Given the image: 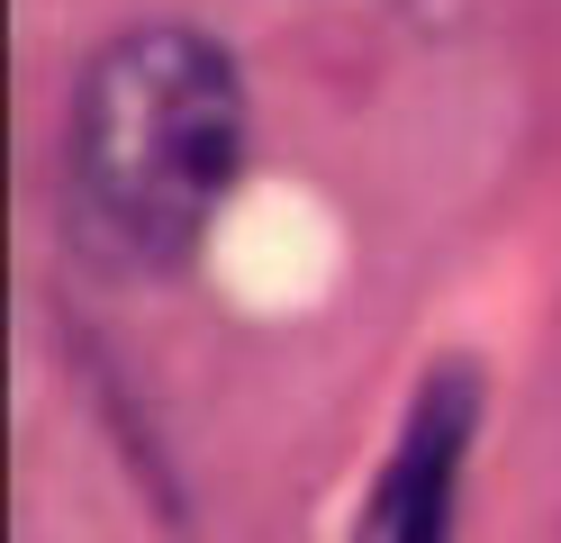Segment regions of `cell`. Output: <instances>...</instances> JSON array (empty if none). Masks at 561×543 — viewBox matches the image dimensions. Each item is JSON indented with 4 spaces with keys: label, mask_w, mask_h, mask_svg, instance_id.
Here are the masks:
<instances>
[{
    "label": "cell",
    "mask_w": 561,
    "mask_h": 543,
    "mask_svg": "<svg viewBox=\"0 0 561 543\" xmlns=\"http://www.w3.org/2000/svg\"><path fill=\"white\" fill-rule=\"evenodd\" d=\"M471 426H480V372L444 362L416 389V408L399 426V453L380 462L363 543H453V489H462V462H471Z\"/></svg>",
    "instance_id": "obj_2"
},
{
    "label": "cell",
    "mask_w": 561,
    "mask_h": 543,
    "mask_svg": "<svg viewBox=\"0 0 561 543\" xmlns=\"http://www.w3.org/2000/svg\"><path fill=\"white\" fill-rule=\"evenodd\" d=\"M73 200L136 272L191 263L244 172V82L208 27L146 19L91 55L73 91Z\"/></svg>",
    "instance_id": "obj_1"
}]
</instances>
